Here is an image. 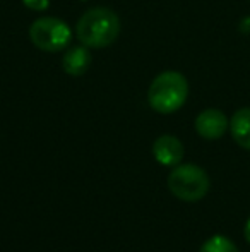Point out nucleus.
Returning <instances> with one entry per match:
<instances>
[{"instance_id": "1", "label": "nucleus", "mask_w": 250, "mask_h": 252, "mask_svg": "<svg viewBox=\"0 0 250 252\" xmlns=\"http://www.w3.org/2000/svg\"><path fill=\"white\" fill-rule=\"evenodd\" d=\"M79 41L87 48H105L120 34V19L111 9L94 7L81 16L76 26Z\"/></svg>"}, {"instance_id": "2", "label": "nucleus", "mask_w": 250, "mask_h": 252, "mask_svg": "<svg viewBox=\"0 0 250 252\" xmlns=\"http://www.w3.org/2000/svg\"><path fill=\"white\" fill-rule=\"evenodd\" d=\"M189 96V83L177 70H167L154 77L147 91V101L158 113H173L184 106Z\"/></svg>"}, {"instance_id": "3", "label": "nucleus", "mask_w": 250, "mask_h": 252, "mask_svg": "<svg viewBox=\"0 0 250 252\" xmlns=\"http://www.w3.org/2000/svg\"><path fill=\"white\" fill-rule=\"evenodd\" d=\"M168 187L180 201L197 202L209 190V177L197 165H177L168 177Z\"/></svg>"}, {"instance_id": "4", "label": "nucleus", "mask_w": 250, "mask_h": 252, "mask_svg": "<svg viewBox=\"0 0 250 252\" xmlns=\"http://www.w3.org/2000/svg\"><path fill=\"white\" fill-rule=\"evenodd\" d=\"M29 38L43 52H60L72 40L70 28L57 17H40L29 28Z\"/></svg>"}, {"instance_id": "5", "label": "nucleus", "mask_w": 250, "mask_h": 252, "mask_svg": "<svg viewBox=\"0 0 250 252\" xmlns=\"http://www.w3.org/2000/svg\"><path fill=\"white\" fill-rule=\"evenodd\" d=\"M228 129V119L221 110L207 108L200 112L195 119V130L204 139H220Z\"/></svg>"}, {"instance_id": "6", "label": "nucleus", "mask_w": 250, "mask_h": 252, "mask_svg": "<svg viewBox=\"0 0 250 252\" xmlns=\"http://www.w3.org/2000/svg\"><path fill=\"white\" fill-rule=\"evenodd\" d=\"M153 155L160 165L177 166L184 159V144L180 139L170 134L160 136L153 144Z\"/></svg>"}, {"instance_id": "7", "label": "nucleus", "mask_w": 250, "mask_h": 252, "mask_svg": "<svg viewBox=\"0 0 250 252\" xmlns=\"http://www.w3.org/2000/svg\"><path fill=\"white\" fill-rule=\"evenodd\" d=\"M91 65V53L87 47H74L62 59V67L70 76H83Z\"/></svg>"}, {"instance_id": "8", "label": "nucleus", "mask_w": 250, "mask_h": 252, "mask_svg": "<svg viewBox=\"0 0 250 252\" xmlns=\"http://www.w3.org/2000/svg\"><path fill=\"white\" fill-rule=\"evenodd\" d=\"M230 130L235 143L250 151V108H240L233 113Z\"/></svg>"}, {"instance_id": "9", "label": "nucleus", "mask_w": 250, "mask_h": 252, "mask_svg": "<svg viewBox=\"0 0 250 252\" xmlns=\"http://www.w3.org/2000/svg\"><path fill=\"white\" fill-rule=\"evenodd\" d=\"M199 252H240L238 247L224 235H214L200 246Z\"/></svg>"}, {"instance_id": "10", "label": "nucleus", "mask_w": 250, "mask_h": 252, "mask_svg": "<svg viewBox=\"0 0 250 252\" xmlns=\"http://www.w3.org/2000/svg\"><path fill=\"white\" fill-rule=\"evenodd\" d=\"M23 2L31 10H45L48 7V0H23Z\"/></svg>"}, {"instance_id": "11", "label": "nucleus", "mask_w": 250, "mask_h": 252, "mask_svg": "<svg viewBox=\"0 0 250 252\" xmlns=\"http://www.w3.org/2000/svg\"><path fill=\"white\" fill-rule=\"evenodd\" d=\"M244 233H245V239H247V242L250 244V218L247 220V225H245Z\"/></svg>"}]
</instances>
